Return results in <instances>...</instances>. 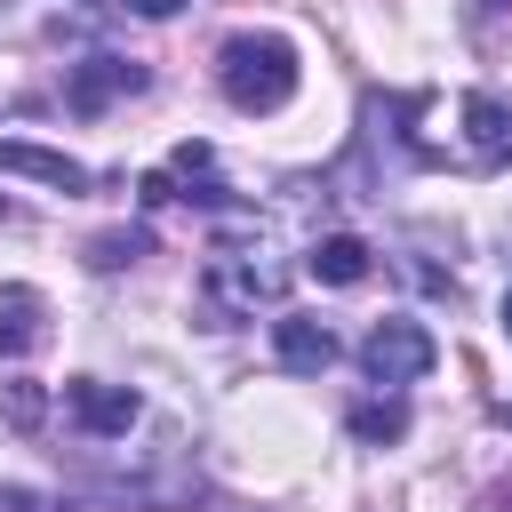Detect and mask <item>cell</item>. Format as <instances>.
I'll return each mask as SVG.
<instances>
[{"mask_svg":"<svg viewBox=\"0 0 512 512\" xmlns=\"http://www.w3.org/2000/svg\"><path fill=\"white\" fill-rule=\"evenodd\" d=\"M280 288H288V264L272 240H232L200 264V304L216 312V328L256 320V304H280Z\"/></svg>","mask_w":512,"mask_h":512,"instance_id":"obj_1","label":"cell"},{"mask_svg":"<svg viewBox=\"0 0 512 512\" xmlns=\"http://www.w3.org/2000/svg\"><path fill=\"white\" fill-rule=\"evenodd\" d=\"M216 88L232 112H280L296 96V48L280 32H232L216 48Z\"/></svg>","mask_w":512,"mask_h":512,"instance_id":"obj_2","label":"cell"},{"mask_svg":"<svg viewBox=\"0 0 512 512\" xmlns=\"http://www.w3.org/2000/svg\"><path fill=\"white\" fill-rule=\"evenodd\" d=\"M360 368H368V384L400 392V384H416V376L432 368V336H424L416 320H376V328L360 336Z\"/></svg>","mask_w":512,"mask_h":512,"instance_id":"obj_3","label":"cell"},{"mask_svg":"<svg viewBox=\"0 0 512 512\" xmlns=\"http://www.w3.org/2000/svg\"><path fill=\"white\" fill-rule=\"evenodd\" d=\"M136 192H144L152 208H160V200H200V208H216V200H224V176H216V152H208V144H176Z\"/></svg>","mask_w":512,"mask_h":512,"instance_id":"obj_4","label":"cell"},{"mask_svg":"<svg viewBox=\"0 0 512 512\" xmlns=\"http://www.w3.org/2000/svg\"><path fill=\"white\" fill-rule=\"evenodd\" d=\"M64 416H72L88 440H120V432L144 416V400H136L128 384H104V376H72V384H64Z\"/></svg>","mask_w":512,"mask_h":512,"instance_id":"obj_5","label":"cell"},{"mask_svg":"<svg viewBox=\"0 0 512 512\" xmlns=\"http://www.w3.org/2000/svg\"><path fill=\"white\" fill-rule=\"evenodd\" d=\"M144 80H152V72H144L136 56H88V64H80V72L64 80V104H72L80 120H96L104 104H120V96H136Z\"/></svg>","mask_w":512,"mask_h":512,"instance_id":"obj_6","label":"cell"},{"mask_svg":"<svg viewBox=\"0 0 512 512\" xmlns=\"http://www.w3.org/2000/svg\"><path fill=\"white\" fill-rule=\"evenodd\" d=\"M456 112H464V152L480 168H512V104L496 88H472Z\"/></svg>","mask_w":512,"mask_h":512,"instance_id":"obj_7","label":"cell"},{"mask_svg":"<svg viewBox=\"0 0 512 512\" xmlns=\"http://www.w3.org/2000/svg\"><path fill=\"white\" fill-rule=\"evenodd\" d=\"M272 344H280V368H288V376H320V368L336 360V336H328V320H312V312H280V320H272Z\"/></svg>","mask_w":512,"mask_h":512,"instance_id":"obj_8","label":"cell"},{"mask_svg":"<svg viewBox=\"0 0 512 512\" xmlns=\"http://www.w3.org/2000/svg\"><path fill=\"white\" fill-rule=\"evenodd\" d=\"M0 168H8V176H40V184H56V192H88V184H96L80 160L40 152V144H0Z\"/></svg>","mask_w":512,"mask_h":512,"instance_id":"obj_9","label":"cell"},{"mask_svg":"<svg viewBox=\"0 0 512 512\" xmlns=\"http://www.w3.org/2000/svg\"><path fill=\"white\" fill-rule=\"evenodd\" d=\"M32 344H48L40 288H0V352H32Z\"/></svg>","mask_w":512,"mask_h":512,"instance_id":"obj_10","label":"cell"},{"mask_svg":"<svg viewBox=\"0 0 512 512\" xmlns=\"http://www.w3.org/2000/svg\"><path fill=\"white\" fill-rule=\"evenodd\" d=\"M368 240H352V232H328L320 248H312V280H328V288H352V280H368Z\"/></svg>","mask_w":512,"mask_h":512,"instance_id":"obj_11","label":"cell"},{"mask_svg":"<svg viewBox=\"0 0 512 512\" xmlns=\"http://www.w3.org/2000/svg\"><path fill=\"white\" fill-rule=\"evenodd\" d=\"M344 424H352L368 448H384V440H400V432H408V400H400V392H384V400H352V416H344Z\"/></svg>","mask_w":512,"mask_h":512,"instance_id":"obj_12","label":"cell"},{"mask_svg":"<svg viewBox=\"0 0 512 512\" xmlns=\"http://www.w3.org/2000/svg\"><path fill=\"white\" fill-rule=\"evenodd\" d=\"M0 416H8L16 432H40V416H48V392H40L32 376H16V384H0Z\"/></svg>","mask_w":512,"mask_h":512,"instance_id":"obj_13","label":"cell"},{"mask_svg":"<svg viewBox=\"0 0 512 512\" xmlns=\"http://www.w3.org/2000/svg\"><path fill=\"white\" fill-rule=\"evenodd\" d=\"M136 256H144V232H96V240H88V264H96V272H120V264H136Z\"/></svg>","mask_w":512,"mask_h":512,"instance_id":"obj_14","label":"cell"},{"mask_svg":"<svg viewBox=\"0 0 512 512\" xmlns=\"http://www.w3.org/2000/svg\"><path fill=\"white\" fill-rule=\"evenodd\" d=\"M0 512H64V504L40 496V488H0Z\"/></svg>","mask_w":512,"mask_h":512,"instance_id":"obj_15","label":"cell"},{"mask_svg":"<svg viewBox=\"0 0 512 512\" xmlns=\"http://www.w3.org/2000/svg\"><path fill=\"white\" fill-rule=\"evenodd\" d=\"M88 8H120V16H176L184 0H88Z\"/></svg>","mask_w":512,"mask_h":512,"instance_id":"obj_16","label":"cell"},{"mask_svg":"<svg viewBox=\"0 0 512 512\" xmlns=\"http://www.w3.org/2000/svg\"><path fill=\"white\" fill-rule=\"evenodd\" d=\"M504 16H512V0H480V8H472V32H480V40H496V24H504Z\"/></svg>","mask_w":512,"mask_h":512,"instance_id":"obj_17","label":"cell"},{"mask_svg":"<svg viewBox=\"0 0 512 512\" xmlns=\"http://www.w3.org/2000/svg\"><path fill=\"white\" fill-rule=\"evenodd\" d=\"M504 336H512V288H504Z\"/></svg>","mask_w":512,"mask_h":512,"instance_id":"obj_18","label":"cell"},{"mask_svg":"<svg viewBox=\"0 0 512 512\" xmlns=\"http://www.w3.org/2000/svg\"><path fill=\"white\" fill-rule=\"evenodd\" d=\"M0 8H8V0H0Z\"/></svg>","mask_w":512,"mask_h":512,"instance_id":"obj_19","label":"cell"}]
</instances>
